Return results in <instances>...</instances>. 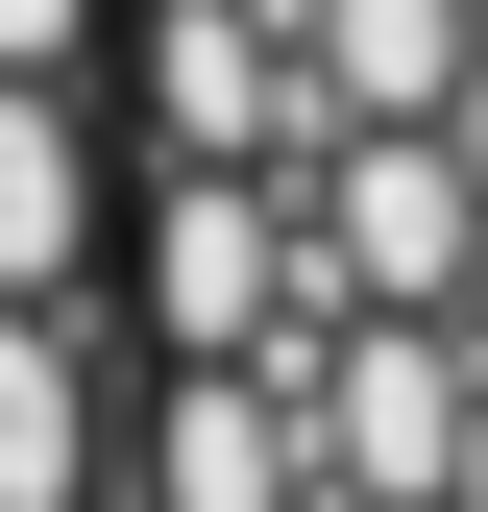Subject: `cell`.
<instances>
[{
    "mask_svg": "<svg viewBox=\"0 0 488 512\" xmlns=\"http://www.w3.org/2000/svg\"><path fill=\"white\" fill-rule=\"evenodd\" d=\"M0 512H122V74H98V0H0Z\"/></svg>",
    "mask_w": 488,
    "mask_h": 512,
    "instance_id": "obj_1",
    "label": "cell"
}]
</instances>
